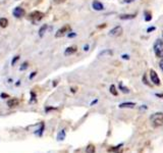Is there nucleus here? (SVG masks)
<instances>
[{
    "label": "nucleus",
    "mask_w": 163,
    "mask_h": 153,
    "mask_svg": "<svg viewBox=\"0 0 163 153\" xmlns=\"http://www.w3.org/2000/svg\"><path fill=\"white\" fill-rule=\"evenodd\" d=\"M88 48H89V46L87 45V46H85V49H84V50H85V51H87V50H88Z\"/></svg>",
    "instance_id": "29"
},
{
    "label": "nucleus",
    "mask_w": 163,
    "mask_h": 153,
    "mask_svg": "<svg viewBox=\"0 0 163 153\" xmlns=\"http://www.w3.org/2000/svg\"><path fill=\"white\" fill-rule=\"evenodd\" d=\"M19 59V56H14V58H13V60H12V62H11V64H12V66H14V64H16V62L17 60Z\"/></svg>",
    "instance_id": "21"
},
{
    "label": "nucleus",
    "mask_w": 163,
    "mask_h": 153,
    "mask_svg": "<svg viewBox=\"0 0 163 153\" xmlns=\"http://www.w3.org/2000/svg\"><path fill=\"white\" fill-rule=\"evenodd\" d=\"M133 1H135V0H124L126 3H130V2H133Z\"/></svg>",
    "instance_id": "24"
},
{
    "label": "nucleus",
    "mask_w": 163,
    "mask_h": 153,
    "mask_svg": "<svg viewBox=\"0 0 163 153\" xmlns=\"http://www.w3.org/2000/svg\"><path fill=\"white\" fill-rule=\"evenodd\" d=\"M122 57H123L124 59H129V55H123Z\"/></svg>",
    "instance_id": "27"
},
{
    "label": "nucleus",
    "mask_w": 163,
    "mask_h": 153,
    "mask_svg": "<svg viewBox=\"0 0 163 153\" xmlns=\"http://www.w3.org/2000/svg\"><path fill=\"white\" fill-rule=\"evenodd\" d=\"M135 16H136V14H121V16H119V19H121V20H132Z\"/></svg>",
    "instance_id": "13"
},
{
    "label": "nucleus",
    "mask_w": 163,
    "mask_h": 153,
    "mask_svg": "<svg viewBox=\"0 0 163 153\" xmlns=\"http://www.w3.org/2000/svg\"><path fill=\"white\" fill-rule=\"evenodd\" d=\"M75 52H77V47L71 46V47H68V48H66V50L64 51V54L65 55H71V54H74Z\"/></svg>",
    "instance_id": "10"
},
{
    "label": "nucleus",
    "mask_w": 163,
    "mask_h": 153,
    "mask_svg": "<svg viewBox=\"0 0 163 153\" xmlns=\"http://www.w3.org/2000/svg\"><path fill=\"white\" fill-rule=\"evenodd\" d=\"M19 104V99H16V98H11L7 101V106L10 108L16 107Z\"/></svg>",
    "instance_id": "8"
},
{
    "label": "nucleus",
    "mask_w": 163,
    "mask_h": 153,
    "mask_svg": "<svg viewBox=\"0 0 163 153\" xmlns=\"http://www.w3.org/2000/svg\"><path fill=\"white\" fill-rule=\"evenodd\" d=\"M119 88H120L121 91H122V92H123V93H129V92H130V90L127 89V88H126V87L122 86V84H121V83L119 84Z\"/></svg>",
    "instance_id": "19"
},
{
    "label": "nucleus",
    "mask_w": 163,
    "mask_h": 153,
    "mask_svg": "<svg viewBox=\"0 0 163 153\" xmlns=\"http://www.w3.org/2000/svg\"><path fill=\"white\" fill-rule=\"evenodd\" d=\"M86 152H87V153H95V146L89 145L88 147H87Z\"/></svg>",
    "instance_id": "15"
},
{
    "label": "nucleus",
    "mask_w": 163,
    "mask_h": 153,
    "mask_svg": "<svg viewBox=\"0 0 163 153\" xmlns=\"http://www.w3.org/2000/svg\"><path fill=\"white\" fill-rule=\"evenodd\" d=\"M110 92H111V94H113L114 96L117 95V91H116L114 85H111V86H110Z\"/></svg>",
    "instance_id": "18"
},
{
    "label": "nucleus",
    "mask_w": 163,
    "mask_h": 153,
    "mask_svg": "<svg viewBox=\"0 0 163 153\" xmlns=\"http://www.w3.org/2000/svg\"><path fill=\"white\" fill-rule=\"evenodd\" d=\"M145 20H146V22H150L151 20H152V14H151L149 11H146V12H145Z\"/></svg>",
    "instance_id": "16"
},
{
    "label": "nucleus",
    "mask_w": 163,
    "mask_h": 153,
    "mask_svg": "<svg viewBox=\"0 0 163 153\" xmlns=\"http://www.w3.org/2000/svg\"><path fill=\"white\" fill-rule=\"evenodd\" d=\"M154 30H155V28H154V27H150V28L147 30V32H151V31H154Z\"/></svg>",
    "instance_id": "23"
},
{
    "label": "nucleus",
    "mask_w": 163,
    "mask_h": 153,
    "mask_svg": "<svg viewBox=\"0 0 163 153\" xmlns=\"http://www.w3.org/2000/svg\"><path fill=\"white\" fill-rule=\"evenodd\" d=\"M26 69H28V63L27 62H24L22 64V66H20V70H24Z\"/></svg>",
    "instance_id": "20"
},
{
    "label": "nucleus",
    "mask_w": 163,
    "mask_h": 153,
    "mask_svg": "<svg viewBox=\"0 0 163 153\" xmlns=\"http://www.w3.org/2000/svg\"><path fill=\"white\" fill-rule=\"evenodd\" d=\"M135 106H136V104L133 103V102H126V103L119 104V108H133Z\"/></svg>",
    "instance_id": "11"
},
{
    "label": "nucleus",
    "mask_w": 163,
    "mask_h": 153,
    "mask_svg": "<svg viewBox=\"0 0 163 153\" xmlns=\"http://www.w3.org/2000/svg\"><path fill=\"white\" fill-rule=\"evenodd\" d=\"M150 78H151V81H152L153 84H155L156 86H159L160 85V79L158 75H157V73L155 72V70L151 69L150 70Z\"/></svg>",
    "instance_id": "4"
},
{
    "label": "nucleus",
    "mask_w": 163,
    "mask_h": 153,
    "mask_svg": "<svg viewBox=\"0 0 163 153\" xmlns=\"http://www.w3.org/2000/svg\"><path fill=\"white\" fill-rule=\"evenodd\" d=\"M92 5H93V8H94L95 10H97V11H100V10L104 9L103 4H102L101 2H99V1H94Z\"/></svg>",
    "instance_id": "9"
},
{
    "label": "nucleus",
    "mask_w": 163,
    "mask_h": 153,
    "mask_svg": "<svg viewBox=\"0 0 163 153\" xmlns=\"http://www.w3.org/2000/svg\"><path fill=\"white\" fill-rule=\"evenodd\" d=\"M8 26V20L5 17H0V27L6 28Z\"/></svg>",
    "instance_id": "12"
},
{
    "label": "nucleus",
    "mask_w": 163,
    "mask_h": 153,
    "mask_svg": "<svg viewBox=\"0 0 163 153\" xmlns=\"http://www.w3.org/2000/svg\"><path fill=\"white\" fill-rule=\"evenodd\" d=\"M153 49L157 57L163 58V41L162 40H157L156 42L154 43Z\"/></svg>",
    "instance_id": "2"
},
{
    "label": "nucleus",
    "mask_w": 163,
    "mask_h": 153,
    "mask_svg": "<svg viewBox=\"0 0 163 153\" xmlns=\"http://www.w3.org/2000/svg\"><path fill=\"white\" fill-rule=\"evenodd\" d=\"M30 19L31 20H42L43 17H44V13L43 12H41V11H33L32 13H30Z\"/></svg>",
    "instance_id": "5"
},
{
    "label": "nucleus",
    "mask_w": 163,
    "mask_h": 153,
    "mask_svg": "<svg viewBox=\"0 0 163 153\" xmlns=\"http://www.w3.org/2000/svg\"><path fill=\"white\" fill-rule=\"evenodd\" d=\"M159 66H160V69H161L163 70V58L161 60H160V63H159Z\"/></svg>",
    "instance_id": "22"
},
{
    "label": "nucleus",
    "mask_w": 163,
    "mask_h": 153,
    "mask_svg": "<svg viewBox=\"0 0 163 153\" xmlns=\"http://www.w3.org/2000/svg\"><path fill=\"white\" fill-rule=\"evenodd\" d=\"M69 31H71V27H69L68 25H65V26H63L62 28H60L59 30L57 31V33L55 34V37H56V38L62 37V36H64V35L68 34Z\"/></svg>",
    "instance_id": "3"
},
{
    "label": "nucleus",
    "mask_w": 163,
    "mask_h": 153,
    "mask_svg": "<svg viewBox=\"0 0 163 153\" xmlns=\"http://www.w3.org/2000/svg\"><path fill=\"white\" fill-rule=\"evenodd\" d=\"M68 37H75V33H72V34H68Z\"/></svg>",
    "instance_id": "26"
},
{
    "label": "nucleus",
    "mask_w": 163,
    "mask_h": 153,
    "mask_svg": "<svg viewBox=\"0 0 163 153\" xmlns=\"http://www.w3.org/2000/svg\"><path fill=\"white\" fill-rule=\"evenodd\" d=\"M46 30H47V25H44L43 27H41L40 31H39V36L40 37H43V35L45 34Z\"/></svg>",
    "instance_id": "14"
},
{
    "label": "nucleus",
    "mask_w": 163,
    "mask_h": 153,
    "mask_svg": "<svg viewBox=\"0 0 163 153\" xmlns=\"http://www.w3.org/2000/svg\"><path fill=\"white\" fill-rule=\"evenodd\" d=\"M151 123L154 126H163V112H156L152 114L151 116Z\"/></svg>",
    "instance_id": "1"
},
{
    "label": "nucleus",
    "mask_w": 163,
    "mask_h": 153,
    "mask_svg": "<svg viewBox=\"0 0 163 153\" xmlns=\"http://www.w3.org/2000/svg\"><path fill=\"white\" fill-rule=\"evenodd\" d=\"M122 33V28L120 26H117V27L113 28L111 31L109 32V35L110 36H119Z\"/></svg>",
    "instance_id": "7"
},
{
    "label": "nucleus",
    "mask_w": 163,
    "mask_h": 153,
    "mask_svg": "<svg viewBox=\"0 0 163 153\" xmlns=\"http://www.w3.org/2000/svg\"><path fill=\"white\" fill-rule=\"evenodd\" d=\"M35 76H36V73H32V75L30 76V79H33Z\"/></svg>",
    "instance_id": "25"
},
{
    "label": "nucleus",
    "mask_w": 163,
    "mask_h": 153,
    "mask_svg": "<svg viewBox=\"0 0 163 153\" xmlns=\"http://www.w3.org/2000/svg\"><path fill=\"white\" fill-rule=\"evenodd\" d=\"M65 0H57V2H59V3H61V2H64Z\"/></svg>",
    "instance_id": "28"
},
{
    "label": "nucleus",
    "mask_w": 163,
    "mask_h": 153,
    "mask_svg": "<svg viewBox=\"0 0 163 153\" xmlns=\"http://www.w3.org/2000/svg\"><path fill=\"white\" fill-rule=\"evenodd\" d=\"M57 138H58V140H60V141L64 139V138H65V132H64V130H62L59 134H58V137Z\"/></svg>",
    "instance_id": "17"
},
{
    "label": "nucleus",
    "mask_w": 163,
    "mask_h": 153,
    "mask_svg": "<svg viewBox=\"0 0 163 153\" xmlns=\"http://www.w3.org/2000/svg\"><path fill=\"white\" fill-rule=\"evenodd\" d=\"M162 37H163V32H162Z\"/></svg>",
    "instance_id": "30"
},
{
    "label": "nucleus",
    "mask_w": 163,
    "mask_h": 153,
    "mask_svg": "<svg viewBox=\"0 0 163 153\" xmlns=\"http://www.w3.org/2000/svg\"><path fill=\"white\" fill-rule=\"evenodd\" d=\"M13 16H16V17H22V16H25V13H26V11L24 8H22V7H16L13 9Z\"/></svg>",
    "instance_id": "6"
}]
</instances>
